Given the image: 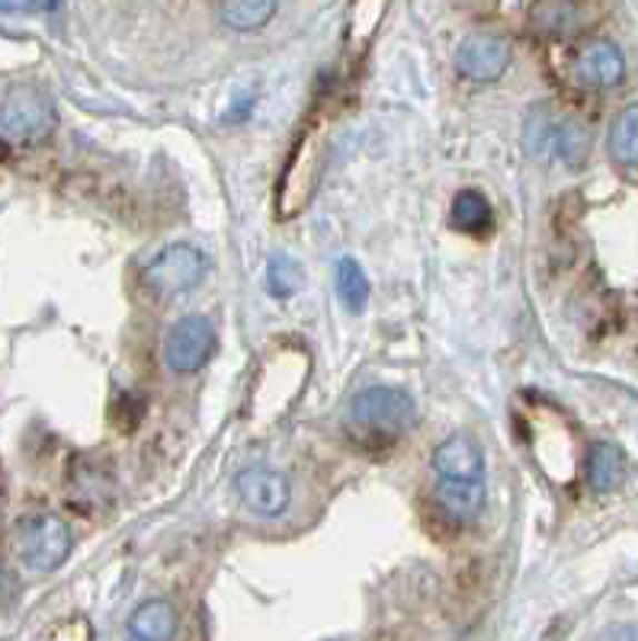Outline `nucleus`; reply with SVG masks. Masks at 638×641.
I'll return each instance as SVG.
<instances>
[{"label":"nucleus","instance_id":"0eeeda50","mask_svg":"<svg viewBox=\"0 0 638 641\" xmlns=\"http://www.w3.org/2000/svg\"><path fill=\"white\" fill-rule=\"evenodd\" d=\"M507 64H510V46L500 36H491V32H475L456 52V68L469 81H478V84L498 81L500 74L507 71Z\"/></svg>","mask_w":638,"mask_h":641},{"label":"nucleus","instance_id":"4468645a","mask_svg":"<svg viewBox=\"0 0 638 641\" xmlns=\"http://www.w3.org/2000/svg\"><path fill=\"white\" fill-rule=\"evenodd\" d=\"M277 13V0H219V17L235 32H257Z\"/></svg>","mask_w":638,"mask_h":641},{"label":"nucleus","instance_id":"dca6fc26","mask_svg":"<svg viewBox=\"0 0 638 641\" xmlns=\"http://www.w3.org/2000/svg\"><path fill=\"white\" fill-rule=\"evenodd\" d=\"M612 158L626 168H638V103L616 116L610 129Z\"/></svg>","mask_w":638,"mask_h":641},{"label":"nucleus","instance_id":"9d476101","mask_svg":"<svg viewBox=\"0 0 638 641\" xmlns=\"http://www.w3.org/2000/svg\"><path fill=\"white\" fill-rule=\"evenodd\" d=\"M437 478H485V452L472 437H449L430 459Z\"/></svg>","mask_w":638,"mask_h":641},{"label":"nucleus","instance_id":"f8f14e48","mask_svg":"<svg viewBox=\"0 0 638 641\" xmlns=\"http://www.w3.org/2000/svg\"><path fill=\"white\" fill-rule=\"evenodd\" d=\"M587 481L594 491L607 494V491H616L622 481H626V455L616 443H594L590 447V455H587Z\"/></svg>","mask_w":638,"mask_h":641},{"label":"nucleus","instance_id":"2eb2a0df","mask_svg":"<svg viewBox=\"0 0 638 641\" xmlns=\"http://www.w3.org/2000/svg\"><path fill=\"white\" fill-rule=\"evenodd\" d=\"M449 222L462 234H481V231L491 228V206H488V199L478 190H462L452 199Z\"/></svg>","mask_w":638,"mask_h":641},{"label":"nucleus","instance_id":"9b49d317","mask_svg":"<svg viewBox=\"0 0 638 641\" xmlns=\"http://www.w3.org/2000/svg\"><path fill=\"white\" fill-rule=\"evenodd\" d=\"M437 501L452 520H475L485 507V481L481 478H440Z\"/></svg>","mask_w":638,"mask_h":641},{"label":"nucleus","instance_id":"6e6552de","mask_svg":"<svg viewBox=\"0 0 638 641\" xmlns=\"http://www.w3.org/2000/svg\"><path fill=\"white\" fill-rule=\"evenodd\" d=\"M235 491L260 517H279L292 501V488H289L286 474L273 472V469H245V472H238Z\"/></svg>","mask_w":638,"mask_h":641},{"label":"nucleus","instance_id":"a211bd4d","mask_svg":"<svg viewBox=\"0 0 638 641\" xmlns=\"http://www.w3.org/2000/svg\"><path fill=\"white\" fill-rule=\"evenodd\" d=\"M267 282H270V292H273V296L289 299V296L302 286V267H299L292 257L277 253V257H270V263H267Z\"/></svg>","mask_w":638,"mask_h":641},{"label":"nucleus","instance_id":"f257e3e1","mask_svg":"<svg viewBox=\"0 0 638 641\" xmlns=\"http://www.w3.org/2000/svg\"><path fill=\"white\" fill-rule=\"evenodd\" d=\"M52 129H56V107L42 87L17 84L7 90L0 103V132L7 139L32 144L46 139Z\"/></svg>","mask_w":638,"mask_h":641},{"label":"nucleus","instance_id":"6ab92c4d","mask_svg":"<svg viewBox=\"0 0 638 641\" xmlns=\"http://www.w3.org/2000/svg\"><path fill=\"white\" fill-rule=\"evenodd\" d=\"M58 0H29V7H42V10H52Z\"/></svg>","mask_w":638,"mask_h":641},{"label":"nucleus","instance_id":"39448f33","mask_svg":"<svg viewBox=\"0 0 638 641\" xmlns=\"http://www.w3.org/2000/svg\"><path fill=\"white\" fill-rule=\"evenodd\" d=\"M321 158H325V148L318 132L308 129L306 136L299 139L289 164L282 170V183H279L277 193V209L282 219H292L299 216L308 206V199L318 187V177H321Z\"/></svg>","mask_w":638,"mask_h":641},{"label":"nucleus","instance_id":"f03ea898","mask_svg":"<svg viewBox=\"0 0 638 641\" xmlns=\"http://www.w3.org/2000/svg\"><path fill=\"white\" fill-rule=\"evenodd\" d=\"M350 418L369 433L398 437L417 423V401L411 398V391L376 385V389H362L350 401Z\"/></svg>","mask_w":638,"mask_h":641},{"label":"nucleus","instance_id":"1a4fd4ad","mask_svg":"<svg viewBox=\"0 0 638 641\" xmlns=\"http://www.w3.org/2000/svg\"><path fill=\"white\" fill-rule=\"evenodd\" d=\"M575 78L584 87L610 90V87L622 84V78H626V58L607 39H594L575 58Z\"/></svg>","mask_w":638,"mask_h":641},{"label":"nucleus","instance_id":"423d86ee","mask_svg":"<svg viewBox=\"0 0 638 641\" xmlns=\"http://www.w3.org/2000/svg\"><path fill=\"white\" fill-rule=\"evenodd\" d=\"M212 353H216V324L206 314H187L167 331L165 363L180 375L202 369Z\"/></svg>","mask_w":638,"mask_h":641},{"label":"nucleus","instance_id":"f3484780","mask_svg":"<svg viewBox=\"0 0 638 641\" xmlns=\"http://www.w3.org/2000/svg\"><path fill=\"white\" fill-rule=\"evenodd\" d=\"M337 296L350 311H362L369 302V279L353 257H343L337 263Z\"/></svg>","mask_w":638,"mask_h":641},{"label":"nucleus","instance_id":"7ed1b4c3","mask_svg":"<svg viewBox=\"0 0 638 641\" xmlns=\"http://www.w3.org/2000/svg\"><path fill=\"white\" fill-rule=\"evenodd\" d=\"M206 273H209V260L199 248H193V244H170L144 267L141 282L158 299H177V296L196 289L206 279Z\"/></svg>","mask_w":638,"mask_h":641},{"label":"nucleus","instance_id":"20e7f679","mask_svg":"<svg viewBox=\"0 0 638 641\" xmlns=\"http://www.w3.org/2000/svg\"><path fill=\"white\" fill-rule=\"evenodd\" d=\"M17 549L29 571L49 574L64 564V558L71 555V530L61 517L42 513V517H29L20 523L17 532Z\"/></svg>","mask_w":638,"mask_h":641},{"label":"nucleus","instance_id":"ddd939ff","mask_svg":"<svg viewBox=\"0 0 638 641\" xmlns=\"http://www.w3.org/2000/svg\"><path fill=\"white\" fill-rule=\"evenodd\" d=\"M129 632L139 641H165L177 635V613L167 600H144L129 619Z\"/></svg>","mask_w":638,"mask_h":641}]
</instances>
